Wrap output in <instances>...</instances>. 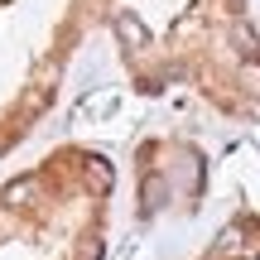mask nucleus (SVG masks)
I'll list each match as a JSON object with an SVG mask.
<instances>
[{
	"mask_svg": "<svg viewBox=\"0 0 260 260\" xmlns=\"http://www.w3.org/2000/svg\"><path fill=\"white\" fill-rule=\"evenodd\" d=\"M111 24H116V39H121L125 48H145V24H140V19L130 15V10H121V15H116Z\"/></svg>",
	"mask_w": 260,
	"mask_h": 260,
	"instance_id": "nucleus-1",
	"label": "nucleus"
},
{
	"mask_svg": "<svg viewBox=\"0 0 260 260\" xmlns=\"http://www.w3.org/2000/svg\"><path fill=\"white\" fill-rule=\"evenodd\" d=\"M232 39H236V44H241V53H246V58H255L260 39H255V29H251V24H236V29H232Z\"/></svg>",
	"mask_w": 260,
	"mask_h": 260,
	"instance_id": "nucleus-2",
	"label": "nucleus"
},
{
	"mask_svg": "<svg viewBox=\"0 0 260 260\" xmlns=\"http://www.w3.org/2000/svg\"><path fill=\"white\" fill-rule=\"evenodd\" d=\"M87 178H92V188H106L111 183V169H106L102 159H92V164H87Z\"/></svg>",
	"mask_w": 260,
	"mask_h": 260,
	"instance_id": "nucleus-3",
	"label": "nucleus"
},
{
	"mask_svg": "<svg viewBox=\"0 0 260 260\" xmlns=\"http://www.w3.org/2000/svg\"><path fill=\"white\" fill-rule=\"evenodd\" d=\"M77 260H102V236H87V246H82Z\"/></svg>",
	"mask_w": 260,
	"mask_h": 260,
	"instance_id": "nucleus-4",
	"label": "nucleus"
},
{
	"mask_svg": "<svg viewBox=\"0 0 260 260\" xmlns=\"http://www.w3.org/2000/svg\"><path fill=\"white\" fill-rule=\"evenodd\" d=\"M246 82H251V87H255V92H260V73H255V68H251V63H246Z\"/></svg>",
	"mask_w": 260,
	"mask_h": 260,
	"instance_id": "nucleus-5",
	"label": "nucleus"
}]
</instances>
